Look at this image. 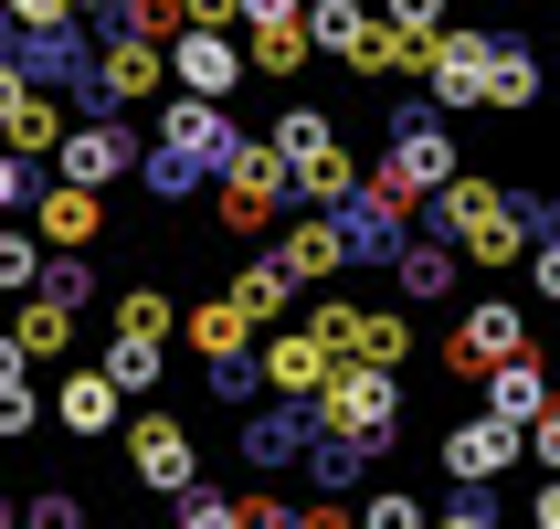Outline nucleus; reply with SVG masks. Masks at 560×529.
Here are the masks:
<instances>
[{
	"label": "nucleus",
	"mask_w": 560,
	"mask_h": 529,
	"mask_svg": "<svg viewBox=\"0 0 560 529\" xmlns=\"http://www.w3.org/2000/svg\"><path fill=\"white\" fill-rule=\"evenodd\" d=\"M117 329H127V340H170L180 318H170V297H159V286H127V297H117Z\"/></svg>",
	"instance_id": "obj_29"
},
{
	"label": "nucleus",
	"mask_w": 560,
	"mask_h": 529,
	"mask_svg": "<svg viewBox=\"0 0 560 529\" xmlns=\"http://www.w3.org/2000/svg\"><path fill=\"white\" fill-rule=\"evenodd\" d=\"M285 297H296V276H285V254H254L244 276H233V308H244V318H285Z\"/></svg>",
	"instance_id": "obj_25"
},
{
	"label": "nucleus",
	"mask_w": 560,
	"mask_h": 529,
	"mask_svg": "<svg viewBox=\"0 0 560 529\" xmlns=\"http://www.w3.org/2000/svg\"><path fill=\"white\" fill-rule=\"evenodd\" d=\"M307 0H244V22H296Z\"/></svg>",
	"instance_id": "obj_45"
},
{
	"label": "nucleus",
	"mask_w": 560,
	"mask_h": 529,
	"mask_svg": "<svg viewBox=\"0 0 560 529\" xmlns=\"http://www.w3.org/2000/svg\"><path fill=\"white\" fill-rule=\"evenodd\" d=\"M74 11H106V0H74Z\"/></svg>",
	"instance_id": "obj_48"
},
{
	"label": "nucleus",
	"mask_w": 560,
	"mask_h": 529,
	"mask_svg": "<svg viewBox=\"0 0 560 529\" xmlns=\"http://www.w3.org/2000/svg\"><path fill=\"white\" fill-rule=\"evenodd\" d=\"M402 349H412V318H402V308H360V360L402 371Z\"/></svg>",
	"instance_id": "obj_28"
},
{
	"label": "nucleus",
	"mask_w": 560,
	"mask_h": 529,
	"mask_svg": "<svg viewBox=\"0 0 560 529\" xmlns=\"http://www.w3.org/2000/svg\"><path fill=\"white\" fill-rule=\"evenodd\" d=\"M518 349H529V318H518V297H476V308L444 329V371L487 381L498 360H518Z\"/></svg>",
	"instance_id": "obj_5"
},
{
	"label": "nucleus",
	"mask_w": 560,
	"mask_h": 529,
	"mask_svg": "<svg viewBox=\"0 0 560 529\" xmlns=\"http://www.w3.org/2000/svg\"><path fill=\"white\" fill-rule=\"evenodd\" d=\"M32 222H43V244H54V254H85L95 233H106V191L54 181V191H32Z\"/></svg>",
	"instance_id": "obj_15"
},
{
	"label": "nucleus",
	"mask_w": 560,
	"mask_h": 529,
	"mask_svg": "<svg viewBox=\"0 0 560 529\" xmlns=\"http://www.w3.org/2000/svg\"><path fill=\"white\" fill-rule=\"evenodd\" d=\"M254 371L276 381L285 403H317V392H328V371H339V360H328V340H317V329H276V340L254 349Z\"/></svg>",
	"instance_id": "obj_13"
},
{
	"label": "nucleus",
	"mask_w": 560,
	"mask_h": 529,
	"mask_svg": "<svg viewBox=\"0 0 560 529\" xmlns=\"http://www.w3.org/2000/svg\"><path fill=\"white\" fill-rule=\"evenodd\" d=\"M159 360H170V340H127V329L106 340V381H117L127 403H138V392H159Z\"/></svg>",
	"instance_id": "obj_26"
},
{
	"label": "nucleus",
	"mask_w": 560,
	"mask_h": 529,
	"mask_svg": "<svg viewBox=\"0 0 560 529\" xmlns=\"http://www.w3.org/2000/svg\"><path fill=\"white\" fill-rule=\"evenodd\" d=\"M381 22L412 32V43H434V32H444V0H381Z\"/></svg>",
	"instance_id": "obj_39"
},
{
	"label": "nucleus",
	"mask_w": 560,
	"mask_h": 529,
	"mask_svg": "<svg viewBox=\"0 0 560 529\" xmlns=\"http://www.w3.org/2000/svg\"><path fill=\"white\" fill-rule=\"evenodd\" d=\"M539 95V64L518 54V43H498V74H487V106H529Z\"/></svg>",
	"instance_id": "obj_31"
},
{
	"label": "nucleus",
	"mask_w": 560,
	"mask_h": 529,
	"mask_svg": "<svg viewBox=\"0 0 560 529\" xmlns=\"http://www.w3.org/2000/svg\"><path fill=\"white\" fill-rule=\"evenodd\" d=\"M170 85L180 95H233L244 85V43H233V32H170Z\"/></svg>",
	"instance_id": "obj_11"
},
{
	"label": "nucleus",
	"mask_w": 560,
	"mask_h": 529,
	"mask_svg": "<svg viewBox=\"0 0 560 529\" xmlns=\"http://www.w3.org/2000/svg\"><path fill=\"white\" fill-rule=\"evenodd\" d=\"M127 467H138V487L180 498V487H201V445H190L180 413H138V424H127Z\"/></svg>",
	"instance_id": "obj_9"
},
{
	"label": "nucleus",
	"mask_w": 560,
	"mask_h": 529,
	"mask_svg": "<svg viewBox=\"0 0 560 529\" xmlns=\"http://www.w3.org/2000/svg\"><path fill=\"white\" fill-rule=\"evenodd\" d=\"M381 181L402 191V202H434V191L455 181V138H444L434 106H402V117H392V159H381Z\"/></svg>",
	"instance_id": "obj_4"
},
{
	"label": "nucleus",
	"mask_w": 560,
	"mask_h": 529,
	"mask_svg": "<svg viewBox=\"0 0 560 529\" xmlns=\"http://www.w3.org/2000/svg\"><path fill=\"white\" fill-rule=\"evenodd\" d=\"M180 11H190V22H201V32H222V22H244V0H180Z\"/></svg>",
	"instance_id": "obj_43"
},
{
	"label": "nucleus",
	"mask_w": 560,
	"mask_h": 529,
	"mask_svg": "<svg viewBox=\"0 0 560 529\" xmlns=\"http://www.w3.org/2000/svg\"><path fill=\"white\" fill-rule=\"evenodd\" d=\"M423 222H434L466 265H518V254H529V212H518L498 181H476V170H455V181L423 202Z\"/></svg>",
	"instance_id": "obj_2"
},
{
	"label": "nucleus",
	"mask_w": 560,
	"mask_h": 529,
	"mask_svg": "<svg viewBox=\"0 0 560 529\" xmlns=\"http://www.w3.org/2000/svg\"><path fill=\"white\" fill-rule=\"evenodd\" d=\"M170 85V43H149V32H117L106 54H95V95L106 106H138V95Z\"/></svg>",
	"instance_id": "obj_12"
},
{
	"label": "nucleus",
	"mask_w": 560,
	"mask_h": 529,
	"mask_svg": "<svg viewBox=\"0 0 560 529\" xmlns=\"http://www.w3.org/2000/svg\"><path fill=\"white\" fill-rule=\"evenodd\" d=\"M360 529H434V508L412 498V487H371V508H360Z\"/></svg>",
	"instance_id": "obj_32"
},
{
	"label": "nucleus",
	"mask_w": 560,
	"mask_h": 529,
	"mask_svg": "<svg viewBox=\"0 0 560 529\" xmlns=\"http://www.w3.org/2000/svg\"><path fill=\"white\" fill-rule=\"evenodd\" d=\"M498 43H508V32H476V22L434 32V54H423V85H434V106H487V74H498Z\"/></svg>",
	"instance_id": "obj_7"
},
{
	"label": "nucleus",
	"mask_w": 560,
	"mask_h": 529,
	"mask_svg": "<svg viewBox=\"0 0 560 529\" xmlns=\"http://www.w3.org/2000/svg\"><path fill=\"white\" fill-rule=\"evenodd\" d=\"M32 276H43V254H32V233H11V222H0V297H22Z\"/></svg>",
	"instance_id": "obj_36"
},
{
	"label": "nucleus",
	"mask_w": 560,
	"mask_h": 529,
	"mask_svg": "<svg viewBox=\"0 0 560 529\" xmlns=\"http://www.w3.org/2000/svg\"><path fill=\"white\" fill-rule=\"evenodd\" d=\"M276 254H285V276H296V286H328L349 265V233H339V212H296Z\"/></svg>",
	"instance_id": "obj_17"
},
{
	"label": "nucleus",
	"mask_w": 560,
	"mask_h": 529,
	"mask_svg": "<svg viewBox=\"0 0 560 529\" xmlns=\"http://www.w3.org/2000/svg\"><path fill=\"white\" fill-rule=\"evenodd\" d=\"M285 529H360V519H349V508H296Z\"/></svg>",
	"instance_id": "obj_44"
},
{
	"label": "nucleus",
	"mask_w": 560,
	"mask_h": 529,
	"mask_svg": "<svg viewBox=\"0 0 560 529\" xmlns=\"http://www.w3.org/2000/svg\"><path fill=\"white\" fill-rule=\"evenodd\" d=\"M117 403H127V392H117V381H106V360H85V371H63L54 381V424H63V435H117Z\"/></svg>",
	"instance_id": "obj_16"
},
{
	"label": "nucleus",
	"mask_w": 560,
	"mask_h": 529,
	"mask_svg": "<svg viewBox=\"0 0 560 529\" xmlns=\"http://www.w3.org/2000/svg\"><path fill=\"white\" fill-rule=\"evenodd\" d=\"M539 529H560V476H550V487H539Z\"/></svg>",
	"instance_id": "obj_47"
},
{
	"label": "nucleus",
	"mask_w": 560,
	"mask_h": 529,
	"mask_svg": "<svg viewBox=\"0 0 560 529\" xmlns=\"http://www.w3.org/2000/svg\"><path fill=\"white\" fill-rule=\"evenodd\" d=\"M317 435H349V445H392L402 435V381L381 371V360H339V371H328V392H317Z\"/></svg>",
	"instance_id": "obj_3"
},
{
	"label": "nucleus",
	"mask_w": 560,
	"mask_h": 529,
	"mask_svg": "<svg viewBox=\"0 0 560 529\" xmlns=\"http://www.w3.org/2000/svg\"><path fill=\"white\" fill-rule=\"evenodd\" d=\"M296 202V181H285V159L276 149H233V170H222V233H265V222Z\"/></svg>",
	"instance_id": "obj_8"
},
{
	"label": "nucleus",
	"mask_w": 560,
	"mask_h": 529,
	"mask_svg": "<svg viewBox=\"0 0 560 529\" xmlns=\"http://www.w3.org/2000/svg\"><path fill=\"white\" fill-rule=\"evenodd\" d=\"M529 456H539V467L560 476V403H550V413H539V424H529Z\"/></svg>",
	"instance_id": "obj_42"
},
{
	"label": "nucleus",
	"mask_w": 560,
	"mask_h": 529,
	"mask_svg": "<svg viewBox=\"0 0 560 529\" xmlns=\"http://www.w3.org/2000/svg\"><path fill=\"white\" fill-rule=\"evenodd\" d=\"M434 529H498V508H487V487H466V498L444 508V519H434Z\"/></svg>",
	"instance_id": "obj_40"
},
{
	"label": "nucleus",
	"mask_w": 560,
	"mask_h": 529,
	"mask_svg": "<svg viewBox=\"0 0 560 529\" xmlns=\"http://www.w3.org/2000/svg\"><path fill=\"white\" fill-rule=\"evenodd\" d=\"M11 202H32V159L22 149H0V212H11Z\"/></svg>",
	"instance_id": "obj_41"
},
{
	"label": "nucleus",
	"mask_w": 560,
	"mask_h": 529,
	"mask_svg": "<svg viewBox=\"0 0 560 529\" xmlns=\"http://www.w3.org/2000/svg\"><path fill=\"white\" fill-rule=\"evenodd\" d=\"M11 371H32V349L11 340V329H0V381H11Z\"/></svg>",
	"instance_id": "obj_46"
},
{
	"label": "nucleus",
	"mask_w": 560,
	"mask_h": 529,
	"mask_svg": "<svg viewBox=\"0 0 560 529\" xmlns=\"http://www.w3.org/2000/svg\"><path fill=\"white\" fill-rule=\"evenodd\" d=\"M339 233H349V265H360V254H371V265H392V254L412 244V202H402V191H392V181L371 170V181H360V191L339 202Z\"/></svg>",
	"instance_id": "obj_10"
},
{
	"label": "nucleus",
	"mask_w": 560,
	"mask_h": 529,
	"mask_svg": "<svg viewBox=\"0 0 560 529\" xmlns=\"http://www.w3.org/2000/svg\"><path fill=\"white\" fill-rule=\"evenodd\" d=\"M307 435H317V413L285 403V413H244V435H233V445H244V467H296Z\"/></svg>",
	"instance_id": "obj_18"
},
{
	"label": "nucleus",
	"mask_w": 560,
	"mask_h": 529,
	"mask_svg": "<svg viewBox=\"0 0 560 529\" xmlns=\"http://www.w3.org/2000/svg\"><path fill=\"white\" fill-rule=\"evenodd\" d=\"M32 106H43V85L22 74V54H0V149H11V127H22Z\"/></svg>",
	"instance_id": "obj_33"
},
{
	"label": "nucleus",
	"mask_w": 560,
	"mask_h": 529,
	"mask_svg": "<svg viewBox=\"0 0 560 529\" xmlns=\"http://www.w3.org/2000/svg\"><path fill=\"white\" fill-rule=\"evenodd\" d=\"M487 413H508V424H539V413H550V371H539L529 349L487 371Z\"/></svg>",
	"instance_id": "obj_19"
},
{
	"label": "nucleus",
	"mask_w": 560,
	"mask_h": 529,
	"mask_svg": "<svg viewBox=\"0 0 560 529\" xmlns=\"http://www.w3.org/2000/svg\"><path fill=\"white\" fill-rule=\"evenodd\" d=\"M265 149H276L285 170H307V159H328V149H339V127L317 117V106H285V117H276V138H265Z\"/></svg>",
	"instance_id": "obj_24"
},
{
	"label": "nucleus",
	"mask_w": 560,
	"mask_h": 529,
	"mask_svg": "<svg viewBox=\"0 0 560 529\" xmlns=\"http://www.w3.org/2000/svg\"><path fill=\"white\" fill-rule=\"evenodd\" d=\"M180 340L201 349V360H244V340H254V318L233 308V297H201V308L180 318Z\"/></svg>",
	"instance_id": "obj_20"
},
{
	"label": "nucleus",
	"mask_w": 560,
	"mask_h": 529,
	"mask_svg": "<svg viewBox=\"0 0 560 529\" xmlns=\"http://www.w3.org/2000/svg\"><path fill=\"white\" fill-rule=\"evenodd\" d=\"M180 529H244V498H212V487H180Z\"/></svg>",
	"instance_id": "obj_35"
},
{
	"label": "nucleus",
	"mask_w": 560,
	"mask_h": 529,
	"mask_svg": "<svg viewBox=\"0 0 560 529\" xmlns=\"http://www.w3.org/2000/svg\"><path fill=\"white\" fill-rule=\"evenodd\" d=\"M244 32H254V43H244L254 74H296V64L317 54V43H307V11H296V22H244Z\"/></svg>",
	"instance_id": "obj_22"
},
{
	"label": "nucleus",
	"mask_w": 560,
	"mask_h": 529,
	"mask_svg": "<svg viewBox=\"0 0 560 529\" xmlns=\"http://www.w3.org/2000/svg\"><path fill=\"white\" fill-rule=\"evenodd\" d=\"M392 286H402V297H455V244H402L392 254Z\"/></svg>",
	"instance_id": "obj_23"
},
{
	"label": "nucleus",
	"mask_w": 560,
	"mask_h": 529,
	"mask_svg": "<svg viewBox=\"0 0 560 529\" xmlns=\"http://www.w3.org/2000/svg\"><path fill=\"white\" fill-rule=\"evenodd\" d=\"M32 286H43L54 308H85V297H95V265H85V254H43V276H32Z\"/></svg>",
	"instance_id": "obj_30"
},
{
	"label": "nucleus",
	"mask_w": 560,
	"mask_h": 529,
	"mask_svg": "<svg viewBox=\"0 0 560 529\" xmlns=\"http://www.w3.org/2000/svg\"><path fill=\"white\" fill-rule=\"evenodd\" d=\"M244 149V127L222 117V95H180V106H159V149H149V191L159 202H190L201 181H222Z\"/></svg>",
	"instance_id": "obj_1"
},
{
	"label": "nucleus",
	"mask_w": 560,
	"mask_h": 529,
	"mask_svg": "<svg viewBox=\"0 0 560 529\" xmlns=\"http://www.w3.org/2000/svg\"><path fill=\"white\" fill-rule=\"evenodd\" d=\"M63 181H85V191H106V181H127L138 170V138L127 127H106V117H85V127H63Z\"/></svg>",
	"instance_id": "obj_14"
},
{
	"label": "nucleus",
	"mask_w": 560,
	"mask_h": 529,
	"mask_svg": "<svg viewBox=\"0 0 560 529\" xmlns=\"http://www.w3.org/2000/svg\"><path fill=\"white\" fill-rule=\"evenodd\" d=\"M11 340H22L32 360H63V349H74V308H54L43 286H22V318H11Z\"/></svg>",
	"instance_id": "obj_21"
},
{
	"label": "nucleus",
	"mask_w": 560,
	"mask_h": 529,
	"mask_svg": "<svg viewBox=\"0 0 560 529\" xmlns=\"http://www.w3.org/2000/svg\"><path fill=\"white\" fill-rule=\"evenodd\" d=\"M117 32H149V43H170V32H190V11L180 0H127V22Z\"/></svg>",
	"instance_id": "obj_37"
},
{
	"label": "nucleus",
	"mask_w": 560,
	"mask_h": 529,
	"mask_svg": "<svg viewBox=\"0 0 560 529\" xmlns=\"http://www.w3.org/2000/svg\"><path fill=\"white\" fill-rule=\"evenodd\" d=\"M22 529H85V498H74V487H43V498L22 508Z\"/></svg>",
	"instance_id": "obj_38"
},
{
	"label": "nucleus",
	"mask_w": 560,
	"mask_h": 529,
	"mask_svg": "<svg viewBox=\"0 0 560 529\" xmlns=\"http://www.w3.org/2000/svg\"><path fill=\"white\" fill-rule=\"evenodd\" d=\"M360 467H371V445H349V435H307V476L339 498V487H360Z\"/></svg>",
	"instance_id": "obj_27"
},
{
	"label": "nucleus",
	"mask_w": 560,
	"mask_h": 529,
	"mask_svg": "<svg viewBox=\"0 0 560 529\" xmlns=\"http://www.w3.org/2000/svg\"><path fill=\"white\" fill-rule=\"evenodd\" d=\"M444 476L455 487H487V476H508L518 456H529V424H508V413H466V424H444Z\"/></svg>",
	"instance_id": "obj_6"
},
{
	"label": "nucleus",
	"mask_w": 560,
	"mask_h": 529,
	"mask_svg": "<svg viewBox=\"0 0 560 529\" xmlns=\"http://www.w3.org/2000/svg\"><path fill=\"white\" fill-rule=\"evenodd\" d=\"M32 424H43V392H32V371H11L0 381V445H22Z\"/></svg>",
	"instance_id": "obj_34"
}]
</instances>
